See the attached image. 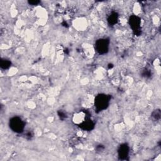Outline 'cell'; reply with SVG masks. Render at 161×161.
<instances>
[{
    "label": "cell",
    "mask_w": 161,
    "mask_h": 161,
    "mask_svg": "<svg viewBox=\"0 0 161 161\" xmlns=\"http://www.w3.org/2000/svg\"><path fill=\"white\" fill-rule=\"evenodd\" d=\"M10 127L13 131L17 133H20L23 130L24 122L21 118L15 117L11 120L10 122Z\"/></svg>",
    "instance_id": "obj_1"
},
{
    "label": "cell",
    "mask_w": 161,
    "mask_h": 161,
    "mask_svg": "<svg viewBox=\"0 0 161 161\" xmlns=\"http://www.w3.org/2000/svg\"><path fill=\"white\" fill-rule=\"evenodd\" d=\"M109 103V99L108 98L106 95H101L96 97L95 100V105L96 108L101 110L105 109Z\"/></svg>",
    "instance_id": "obj_2"
},
{
    "label": "cell",
    "mask_w": 161,
    "mask_h": 161,
    "mask_svg": "<svg viewBox=\"0 0 161 161\" xmlns=\"http://www.w3.org/2000/svg\"><path fill=\"white\" fill-rule=\"evenodd\" d=\"M109 41L106 39L98 40L96 43V49L100 54H105L108 50Z\"/></svg>",
    "instance_id": "obj_3"
},
{
    "label": "cell",
    "mask_w": 161,
    "mask_h": 161,
    "mask_svg": "<svg viewBox=\"0 0 161 161\" xmlns=\"http://www.w3.org/2000/svg\"><path fill=\"white\" fill-rule=\"evenodd\" d=\"M88 118H87V115L85 112L84 111H81L79 112L77 114H76L74 116L73 118V121L74 122L78 125H81L83 123H85L86 120H88Z\"/></svg>",
    "instance_id": "obj_4"
},
{
    "label": "cell",
    "mask_w": 161,
    "mask_h": 161,
    "mask_svg": "<svg viewBox=\"0 0 161 161\" xmlns=\"http://www.w3.org/2000/svg\"><path fill=\"white\" fill-rule=\"evenodd\" d=\"M130 24L134 30H137L140 27V19L137 16H132L130 19Z\"/></svg>",
    "instance_id": "obj_5"
},
{
    "label": "cell",
    "mask_w": 161,
    "mask_h": 161,
    "mask_svg": "<svg viewBox=\"0 0 161 161\" xmlns=\"http://www.w3.org/2000/svg\"><path fill=\"white\" fill-rule=\"evenodd\" d=\"M120 156L122 157H126L129 154V148L128 147L125 145L124 146H122L120 147V149L119 150Z\"/></svg>",
    "instance_id": "obj_6"
},
{
    "label": "cell",
    "mask_w": 161,
    "mask_h": 161,
    "mask_svg": "<svg viewBox=\"0 0 161 161\" xmlns=\"http://www.w3.org/2000/svg\"><path fill=\"white\" fill-rule=\"evenodd\" d=\"M117 22V15L114 13V14H112L110 16L109 18H108V22L111 24V25H114Z\"/></svg>",
    "instance_id": "obj_7"
},
{
    "label": "cell",
    "mask_w": 161,
    "mask_h": 161,
    "mask_svg": "<svg viewBox=\"0 0 161 161\" xmlns=\"http://www.w3.org/2000/svg\"><path fill=\"white\" fill-rule=\"evenodd\" d=\"M1 65H2V67L4 69H7V67H8L10 65V62L8 61H7V60H5V61H2V63H1Z\"/></svg>",
    "instance_id": "obj_8"
},
{
    "label": "cell",
    "mask_w": 161,
    "mask_h": 161,
    "mask_svg": "<svg viewBox=\"0 0 161 161\" xmlns=\"http://www.w3.org/2000/svg\"><path fill=\"white\" fill-rule=\"evenodd\" d=\"M40 3V2H29V3L33 5H36L37 4H38Z\"/></svg>",
    "instance_id": "obj_9"
}]
</instances>
